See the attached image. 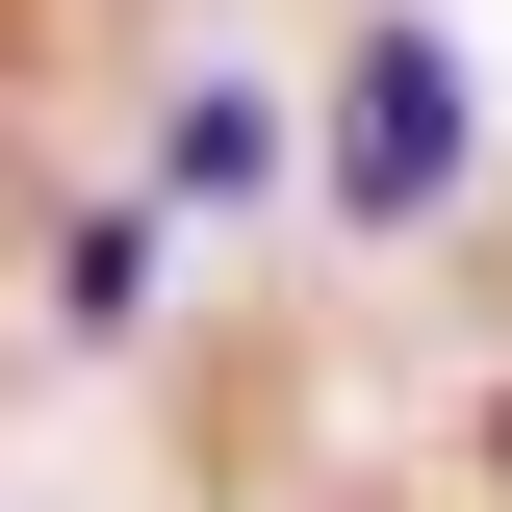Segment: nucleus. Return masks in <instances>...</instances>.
<instances>
[{"label": "nucleus", "instance_id": "1", "mask_svg": "<svg viewBox=\"0 0 512 512\" xmlns=\"http://www.w3.org/2000/svg\"><path fill=\"white\" fill-rule=\"evenodd\" d=\"M436 180H461V26H359V77H333V205L410 231Z\"/></svg>", "mask_w": 512, "mask_h": 512}, {"label": "nucleus", "instance_id": "2", "mask_svg": "<svg viewBox=\"0 0 512 512\" xmlns=\"http://www.w3.org/2000/svg\"><path fill=\"white\" fill-rule=\"evenodd\" d=\"M487 461H512V410H487Z\"/></svg>", "mask_w": 512, "mask_h": 512}]
</instances>
